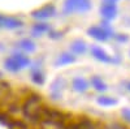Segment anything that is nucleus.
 I'll list each match as a JSON object with an SVG mask.
<instances>
[{
  "label": "nucleus",
  "instance_id": "nucleus-11",
  "mask_svg": "<svg viewBox=\"0 0 130 129\" xmlns=\"http://www.w3.org/2000/svg\"><path fill=\"white\" fill-rule=\"evenodd\" d=\"M96 103L102 106V107H113L117 106L118 101L116 98H112V96H107V95H100L96 98Z\"/></svg>",
  "mask_w": 130,
  "mask_h": 129
},
{
  "label": "nucleus",
  "instance_id": "nucleus-16",
  "mask_svg": "<svg viewBox=\"0 0 130 129\" xmlns=\"http://www.w3.org/2000/svg\"><path fill=\"white\" fill-rule=\"evenodd\" d=\"M31 81L37 83V85H43L46 81V77H44V74H43V72L40 69H32L31 70Z\"/></svg>",
  "mask_w": 130,
  "mask_h": 129
},
{
  "label": "nucleus",
  "instance_id": "nucleus-3",
  "mask_svg": "<svg viewBox=\"0 0 130 129\" xmlns=\"http://www.w3.org/2000/svg\"><path fill=\"white\" fill-rule=\"evenodd\" d=\"M65 89V80L62 77H56L50 85V96L53 101H60Z\"/></svg>",
  "mask_w": 130,
  "mask_h": 129
},
{
  "label": "nucleus",
  "instance_id": "nucleus-5",
  "mask_svg": "<svg viewBox=\"0 0 130 129\" xmlns=\"http://www.w3.org/2000/svg\"><path fill=\"white\" fill-rule=\"evenodd\" d=\"M56 15V9L55 7L52 5H46V7H42L37 10H34V12H31V16L34 17L35 20H48L51 18L52 16Z\"/></svg>",
  "mask_w": 130,
  "mask_h": 129
},
{
  "label": "nucleus",
  "instance_id": "nucleus-7",
  "mask_svg": "<svg viewBox=\"0 0 130 129\" xmlns=\"http://www.w3.org/2000/svg\"><path fill=\"white\" fill-rule=\"evenodd\" d=\"M75 55H73L72 52H61L59 58L55 61V65L56 67H64V65H69V64L75 63Z\"/></svg>",
  "mask_w": 130,
  "mask_h": 129
},
{
  "label": "nucleus",
  "instance_id": "nucleus-14",
  "mask_svg": "<svg viewBox=\"0 0 130 129\" xmlns=\"http://www.w3.org/2000/svg\"><path fill=\"white\" fill-rule=\"evenodd\" d=\"M12 58L17 61V64L20 65L21 69H22V68H27V67L30 65V59H29L27 56H25L24 53L17 52V53H14V55H12Z\"/></svg>",
  "mask_w": 130,
  "mask_h": 129
},
{
  "label": "nucleus",
  "instance_id": "nucleus-6",
  "mask_svg": "<svg viewBox=\"0 0 130 129\" xmlns=\"http://www.w3.org/2000/svg\"><path fill=\"white\" fill-rule=\"evenodd\" d=\"M22 25H24L22 21L16 17H7V16L0 15V27H4L8 30H14V29L21 27Z\"/></svg>",
  "mask_w": 130,
  "mask_h": 129
},
{
  "label": "nucleus",
  "instance_id": "nucleus-8",
  "mask_svg": "<svg viewBox=\"0 0 130 129\" xmlns=\"http://www.w3.org/2000/svg\"><path fill=\"white\" fill-rule=\"evenodd\" d=\"M100 13L105 20L112 21L117 16V7L116 4H103L100 8Z\"/></svg>",
  "mask_w": 130,
  "mask_h": 129
},
{
  "label": "nucleus",
  "instance_id": "nucleus-13",
  "mask_svg": "<svg viewBox=\"0 0 130 129\" xmlns=\"http://www.w3.org/2000/svg\"><path fill=\"white\" fill-rule=\"evenodd\" d=\"M91 83H92V86L95 88V90L99 91V93H104V91H107V89H108L107 83H105L99 76H94V77L91 78Z\"/></svg>",
  "mask_w": 130,
  "mask_h": 129
},
{
  "label": "nucleus",
  "instance_id": "nucleus-19",
  "mask_svg": "<svg viewBox=\"0 0 130 129\" xmlns=\"http://www.w3.org/2000/svg\"><path fill=\"white\" fill-rule=\"evenodd\" d=\"M50 37L55 38V39H60L62 37V33H59V31H50Z\"/></svg>",
  "mask_w": 130,
  "mask_h": 129
},
{
  "label": "nucleus",
  "instance_id": "nucleus-2",
  "mask_svg": "<svg viewBox=\"0 0 130 129\" xmlns=\"http://www.w3.org/2000/svg\"><path fill=\"white\" fill-rule=\"evenodd\" d=\"M87 34L91 38L99 40V42H105V40H108L113 35V31H112V29L109 26H108V27H104V26H91L87 30Z\"/></svg>",
  "mask_w": 130,
  "mask_h": 129
},
{
  "label": "nucleus",
  "instance_id": "nucleus-22",
  "mask_svg": "<svg viewBox=\"0 0 130 129\" xmlns=\"http://www.w3.org/2000/svg\"><path fill=\"white\" fill-rule=\"evenodd\" d=\"M126 89H127V90H129V91H130V81H129V82H127V83H126Z\"/></svg>",
  "mask_w": 130,
  "mask_h": 129
},
{
  "label": "nucleus",
  "instance_id": "nucleus-12",
  "mask_svg": "<svg viewBox=\"0 0 130 129\" xmlns=\"http://www.w3.org/2000/svg\"><path fill=\"white\" fill-rule=\"evenodd\" d=\"M18 47H20V50H22V51H25V52H34L35 48H37L35 43L32 42L31 39H29V38L21 39V40L18 42Z\"/></svg>",
  "mask_w": 130,
  "mask_h": 129
},
{
  "label": "nucleus",
  "instance_id": "nucleus-18",
  "mask_svg": "<svg viewBox=\"0 0 130 129\" xmlns=\"http://www.w3.org/2000/svg\"><path fill=\"white\" fill-rule=\"evenodd\" d=\"M122 116H124V119L130 121V108H124L122 110Z\"/></svg>",
  "mask_w": 130,
  "mask_h": 129
},
{
  "label": "nucleus",
  "instance_id": "nucleus-10",
  "mask_svg": "<svg viewBox=\"0 0 130 129\" xmlns=\"http://www.w3.org/2000/svg\"><path fill=\"white\" fill-rule=\"evenodd\" d=\"M72 86L77 93H86L89 89V82H87V80H85L82 77H75L72 81Z\"/></svg>",
  "mask_w": 130,
  "mask_h": 129
},
{
  "label": "nucleus",
  "instance_id": "nucleus-17",
  "mask_svg": "<svg viewBox=\"0 0 130 129\" xmlns=\"http://www.w3.org/2000/svg\"><path fill=\"white\" fill-rule=\"evenodd\" d=\"M48 30H50V25L40 22V24H37V25L32 26V34L34 35H40L43 33H46V31H48Z\"/></svg>",
  "mask_w": 130,
  "mask_h": 129
},
{
  "label": "nucleus",
  "instance_id": "nucleus-21",
  "mask_svg": "<svg viewBox=\"0 0 130 129\" xmlns=\"http://www.w3.org/2000/svg\"><path fill=\"white\" fill-rule=\"evenodd\" d=\"M118 0H103V4H116Z\"/></svg>",
  "mask_w": 130,
  "mask_h": 129
},
{
  "label": "nucleus",
  "instance_id": "nucleus-4",
  "mask_svg": "<svg viewBox=\"0 0 130 129\" xmlns=\"http://www.w3.org/2000/svg\"><path fill=\"white\" fill-rule=\"evenodd\" d=\"M91 55L102 63H105V64H117V59H115L113 56L108 55V53L102 48V47H98V46H94L91 48Z\"/></svg>",
  "mask_w": 130,
  "mask_h": 129
},
{
  "label": "nucleus",
  "instance_id": "nucleus-9",
  "mask_svg": "<svg viewBox=\"0 0 130 129\" xmlns=\"http://www.w3.org/2000/svg\"><path fill=\"white\" fill-rule=\"evenodd\" d=\"M70 51L73 55H83L87 51V43L83 39H75L70 43Z\"/></svg>",
  "mask_w": 130,
  "mask_h": 129
},
{
  "label": "nucleus",
  "instance_id": "nucleus-15",
  "mask_svg": "<svg viewBox=\"0 0 130 129\" xmlns=\"http://www.w3.org/2000/svg\"><path fill=\"white\" fill-rule=\"evenodd\" d=\"M4 68L8 70V72H12V73H17V72H20V65L17 64V61L10 56V58H8V59H5V61H4Z\"/></svg>",
  "mask_w": 130,
  "mask_h": 129
},
{
  "label": "nucleus",
  "instance_id": "nucleus-20",
  "mask_svg": "<svg viewBox=\"0 0 130 129\" xmlns=\"http://www.w3.org/2000/svg\"><path fill=\"white\" fill-rule=\"evenodd\" d=\"M127 39H129V37H126V35H121V34L116 35V40H118V42H126Z\"/></svg>",
  "mask_w": 130,
  "mask_h": 129
},
{
  "label": "nucleus",
  "instance_id": "nucleus-1",
  "mask_svg": "<svg viewBox=\"0 0 130 129\" xmlns=\"http://www.w3.org/2000/svg\"><path fill=\"white\" fill-rule=\"evenodd\" d=\"M91 0H65L62 12L65 15L85 13L91 9Z\"/></svg>",
  "mask_w": 130,
  "mask_h": 129
}]
</instances>
